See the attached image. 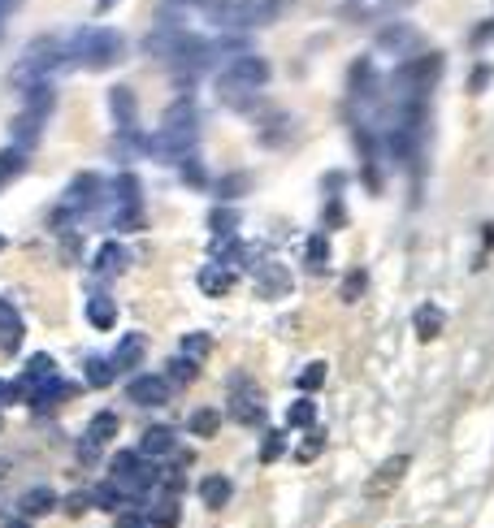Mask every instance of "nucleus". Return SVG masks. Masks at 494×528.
<instances>
[{
    "label": "nucleus",
    "mask_w": 494,
    "mask_h": 528,
    "mask_svg": "<svg viewBox=\"0 0 494 528\" xmlns=\"http://www.w3.org/2000/svg\"><path fill=\"white\" fill-rule=\"evenodd\" d=\"M321 381H325V364H308L304 377H299V386H304V390H316Z\"/></svg>",
    "instance_id": "28"
},
{
    "label": "nucleus",
    "mask_w": 494,
    "mask_h": 528,
    "mask_svg": "<svg viewBox=\"0 0 494 528\" xmlns=\"http://www.w3.org/2000/svg\"><path fill=\"white\" fill-rule=\"evenodd\" d=\"M199 291H204V294H226V291H230V269L208 264V269L199 274Z\"/></svg>",
    "instance_id": "17"
},
{
    "label": "nucleus",
    "mask_w": 494,
    "mask_h": 528,
    "mask_svg": "<svg viewBox=\"0 0 494 528\" xmlns=\"http://www.w3.org/2000/svg\"><path fill=\"white\" fill-rule=\"evenodd\" d=\"M196 135H199V121H196V104L182 96L174 100L170 109H165V121H160V135L152 139V157L160 160H174V165H182V160L196 152Z\"/></svg>",
    "instance_id": "1"
},
{
    "label": "nucleus",
    "mask_w": 494,
    "mask_h": 528,
    "mask_svg": "<svg viewBox=\"0 0 494 528\" xmlns=\"http://www.w3.org/2000/svg\"><path fill=\"white\" fill-rule=\"evenodd\" d=\"M182 355H187V360L208 355V333H187V338H182Z\"/></svg>",
    "instance_id": "26"
},
{
    "label": "nucleus",
    "mask_w": 494,
    "mask_h": 528,
    "mask_svg": "<svg viewBox=\"0 0 494 528\" xmlns=\"http://www.w3.org/2000/svg\"><path fill=\"white\" fill-rule=\"evenodd\" d=\"M113 5H118V0H96V9H100V14H104V9H113Z\"/></svg>",
    "instance_id": "33"
},
{
    "label": "nucleus",
    "mask_w": 494,
    "mask_h": 528,
    "mask_svg": "<svg viewBox=\"0 0 494 528\" xmlns=\"http://www.w3.org/2000/svg\"><path fill=\"white\" fill-rule=\"evenodd\" d=\"M113 433H118V416L104 411V416H96V420L87 425V442H109Z\"/></svg>",
    "instance_id": "23"
},
{
    "label": "nucleus",
    "mask_w": 494,
    "mask_h": 528,
    "mask_svg": "<svg viewBox=\"0 0 494 528\" xmlns=\"http://www.w3.org/2000/svg\"><path fill=\"white\" fill-rule=\"evenodd\" d=\"M199 498H204V507H226L230 503V481L226 476H204V485H199Z\"/></svg>",
    "instance_id": "15"
},
{
    "label": "nucleus",
    "mask_w": 494,
    "mask_h": 528,
    "mask_svg": "<svg viewBox=\"0 0 494 528\" xmlns=\"http://www.w3.org/2000/svg\"><path fill=\"white\" fill-rule=\"evenodd\" d=\"M208 226H213V235H230V230L238 226V213H230V208H218Z\"/></svg>",
    "instance_id": "27"
},
{
    "label": "nucleus",
    "mask_w": 494,
    "mask_h": 528,
    "mask_svg": "<svg viewBox=\"0 0 494 528\" xmlns=\"http://www.w3.org/2000/svg\"><path fill=\"white\" fill-rule=\"evenodd\" d=\"M22 515H44V511H53V489H26V494H22Z\"/></svg>",
    "instance_id": "18"
},
{
    "label": "nucleus",
    "mask_w": 494,
    "mask_h": 528,
    "mask_svg": "<svg viewBox=\"0 0 494 528\" xmlns=\"http://www.w3.org/2000/svg\"><path fill=\"white\" fill-rule=\"evenodd\" d=\"M0 182H5V174H0Z\"/></svg>",
    "instance_id": "38"
},
{
    "label": "nucleus",
    "mask_w": 494,
    "mask_h": 528,
    "mask_svg": "<svg viewBox=\"0 0 494 528\" xmlns=\"http://www.w3.org/2000/svg\"><path fill=\"white\" fill-rule=\"evenodd\" d=\"M109 109H113V121H118L121 130H131V126H135V118H139V104H135V91H131V87H113V91H109Z\"/></svg>",
    "instance_id": "11"
},
{
    "label": "nucleus",
    "mask_w": 494,
    "mask_h": 528,
    "mask_svg": "<svg viewBox=\"0 0 494 528\" xmlns=\"http://www.w3.org/2000/svg\"><path fill=\"white\" fill-rule=\"evenodd\" d=\"M218 425H221V416L213 408H196V411H191V433H196V437H213V433H218Z\"/></svg>",
    "instance_id": "21"
},
{
    "label": "nucleus",
    "mask_w": 494,
    "mask_h": 528,
    "mask_svg": "<svg viewBox=\"0 0 494 528\" xmlns=\"http://www.w3.org/2000/svg\"><path fill=\"white\" fill-rule=\"evenodd\" d=\"M403 5H408V0H386V9H403Z\"/></svg>",
    "instance_id": "35"
},
{
    "label": "nucleus",
    "mask_w": 494,
    "mask_h": 528,
    "mask_svg": "<svg viewBox=\"0 0 494 528\" xmlns=\"http://www.w3.org/2000/svg\"><path fill=\"white\" fill-rule=\"evenodd\" d=\"M5 398H14V390H9V386L0 381V403H5Z\"/></svg>",
    "instance_id": "34"
},
{
    "label": "nucleus",
    "mask_w": 494,
    "mask_h": 528,
    "mask_svg": "<svg viewBox=\"0 0 494 528\" xmlns=\"http://www.w3.org/2000/svg\"><path fill=\"white\" fill-rule=\"evenodd\" d=\"M165 377H174L179 386H191V381H196V360H187V355H174V360H170V369H165Z\"/></svg>",
    "instance_id": "24"
},
{
    "label": "nucleus",
    "mask_w": 494,
    "mask_h": 528,
    "mask_svg": "<svg viewBox=\"0 0 494 528\" xmlns=\"http://www.w3.org/2000/svg\"><path fill=\"white\" fill-rule=\"evenodd\" d=\"M174 446H179V433L170 429V425H152V429L143 433V455H170Z\"/></svg>",
    "instance_id": "13"
},
{
    "label": "nucleus",
    "mask_w": 494,
    "mask_h": 528,
    "mask_svg": "<svg viewBox=\"0 0 494 528\" xmlns=\"http://www.w3.org/2000/svg\"><path fill=\"white\" fill-rule=\"evenodd\" d=\"M53 360H48V355H35V360H31V364H26V372H22V386H26V390H35V386H40V381H48V377H53Z\"/></svg>",
    "instance_id": "19"
},
{
    "label": "nucleus",
    "mask_w": 494,
    "mask_h": 528,
    "mask_svg": "<svg viewBox=\"0 0 494 528\" xmlns=\"http://www.w3.org/2000/svg\"><path fill=\"white\" fill-rule=\"evenodd\" d=\"M260 455H265V459H277V455H282V437H269V442H265V450H260Z\"/></svg>",
    "instance_id": "31"
},
{
    "label": "nucleus",
    "mask_w": 494,
    "mask_h": 528,
    "mask_svg": "<svg viewBox=\"0 0 494 528\" xmlns=\"http://www.w3.org/2000/svg\"><path fill=\"white\" fill-rule=\"evenodd\" d=\"M14 9H18V0H0V26H5V18H9Z\"/></svg>",
    "instance_id": "32"
},
{
    "label": "nucleus",
    "mask_w": 494,
    "mask_h": 528,
    "mask_svg": "<svg viewBox=\"0 0 494 528\" xmlns=\"http://www.w3.org/2000/svg\"><path fill=\"white\" fill-rule=\"evenodd\" d=\"M100 178L96 174H79L70 187H65V196H61V216H74V213H92L100 204ZM57 216V221H61Z\"/></svg>",
    "instance_id": "7"
},
{
    "label": "nucleus",
    "mask_w": 494,
    "mask_h": 528,
    "mask_svg": "<svg viewBox=\"0 0 494 528\" xmlns=\"http://www.w3.org/2000/svg\"><path fill=\"white\" fill-rule=\"evenodd\" d=\"M286 0H218L208 5V22H218L226 31H252V26H265L282 14Z\"/></svg>",
    "instance_id": "3"
},
{
    "label": "nucleus",
    "mask_w": 494,
    "mask_h": 528,
    "mask_svg": "<svg viewBox=\"0 0 494 528\" xmlns=\"http://www.w3.org/2000/svg\"><path fill=\"white\" fill-rule=\"evenodd\" d=\"M230 394H235V416L238 420H243V425H257L260 420V394L252 390L238 372H235V381H230Z\"/></svg>",
    "instance_id": "9"
},
{
    "label": "nucleus",
    "mask_w": 494,
    "mask_h": 528,
    "mask_svg": "<svg viewBox=\"0 0 494 528\" xmlns=\"http://www.w3.org/2000/svg\"><path fill=\"white\" fill-rule=\"evenodd\" d=\"M139 360H143V338L139 333H131V338H121V347L113 351V369H135Z\"/></svg>",
    "instance_id": "16"
},
{
    "label": "nucleus",
    "mask_w": 494,
    "mask_h": 528,
    "mask_svg": "<svg viewBox=\"0 0 494 528\" xmlns=\"http://www.w3.org/2000/svg\"><path fill=\"white\" fill-rule=\"evenodd\" d=\"M265 79H269V61L260 57H238L235 65H230V74L218 82V96L226 100V104H247V96L257 91V87H265Z\"/></svg>",
    "instance_id": "5"
},
{
    "label": "nucleus",
    "mask_w": 494,
    "mask_h": 528,
    "mask_svg": "<svg viewBox=\"0 0 494 528\" xmlns=\"http://www.w3.org/2000/svg\"><path fill=\"white\" fill-rule=\"evenodd\" d=\"M308 264H313V269L325 264V238H313V243H308Z\"/></svg>",
    "instance_id": "29"
},
{
    "label": "nucleus",
    "mask_w": 494,
    "mask_h": 528,
    "mask_svg": "<svg viewBox=\"0 0 494 528\" xmlns=\"http://www.w3.org/2000/svg\"><path fill=\"white\" fill-rule=\"evenodd\" d=\"M412 43H416L412 26H391V31H382V48H386V53H403V48H412Z\"/></svg>",
    "instance_id": "20"
},
{
    "label": "nucleus",
    "mask_w": 494,
    "mask_h": 528,
    "mask_svg": "<svg viewBox=\"0 0 494 528\" xmlns=\"http://www.w3.org/2000/svg\"><path fill=\"white\" fill-rule=\"evenodd\" d=\"M408 472V455H395V459H386L382 468L373 472V481H369V498H382V494H391L399 485V476Z\"/></svg>",
    "instance_id": "10"
},
{
    "label": "nucleus",
    "mask_w": 494,
    "mask_h": 528,
    "mask_svg": "<svg viewBox=\"0 0 494 528\" xmlns=\"http://www.w3.org/2000/svg\"><path fill=\"white\" fill-rule=\"evenodd\" d=\"M0 247H5V238H0Z\"/></svg>",
    "instance_id": "37"
},
{
    "label": "nucleus",
    "mask_w": 494,
    "mask_h": 528,
    "mask_svg": "<svg viewBox=\"0 0 494 528\" xmlns=\"http://www.w3.org/2000/svg\"><path fill=\"white\" fill-rule=\"evenodd\" d=\"M87 381L92 386H109L113 381V360H87Z\"/></svg>",
    "instance_id": "25"
},
{
    "label": "nucleus",
    "mask_w": 494,
    "mask_h": 528,
    "mask_svg": "<svg viewBox=\"0 0 494 528\" xmlns=\"http://www.w3.org/2000/svg\"><path fill=\"white\" fill-rule=\"evenodd\" d=\"M121 53H126V43H121L118 31H104V26H82L74 31L70 40H65V57L70 65H87V70H109V65H118Z\"/></svg>",
    "instance_id": "2"
},
{
    "label": "nucleus",
    "mask_w": 494,
    "mask_h": 528,
    "mask_svg": "<svg viewBox=\"0 0 494 528\" xmlns=\"http://www.w3.org/2000/svg\"><path fill=\"white\" fill-rule=\"evenodd\" d=\"M87 321H92L96 330H113V321H118V308H113V299H109V294H96V299L87 303Z\"/></svg>",
    "instance_id": "14"
},
{
    "label": "nucleus",
    "mask_w": 494,
    "mask_h": 528,
    "mask_svg": "<svg viewBox=\"0 0 494 528\" xmlns=\"http://www.w3.org/2000/svg\"><path fill=\"white\" fill-rule=\"evenodd\" d=\"M131 398L143 403V408H160V403H170V377H135L131 381Z\"/></svg>",
    "instance_id": "8"
},
{
    "label": "nucleus",
    "mask_w": 494,
    "mask_h": 528,
    "mask_svg": "<svg viewBox=\"0 0 494 528\" xmlns=\"http://www.w3.org/2000/svg\"><path fill=\"white\" fill-rule=\"evenodd\" d=\"M31 394V408L35 411H48L53 408V403H61V398H70V386H65V381H61L57 372H53V377H48V381H40V386H35V390H26Z\"/></svg>",
    "instance_id": "12"
},
{
    "label": "nucleus",
    "mask_w": 494,
    "mask_h": 528,
    "mask_svg": "<svg viewBox=\"0 0 494 528\" xmlns=\"http://www.w3.org/2000/svg\"><path fill=\"white\" fill-rule=\"evenodd\" d=\"M5 528H31V524H26V520H14V524H5Z\"/></svg>",
    "instance_id": "36"
},
{
    "label": "nucleus",
    "mask_w": 494,
    "mask_h": 528,
    "mask_svg": "<svg viewBox=\"0 0 494 528\" xmlns=\"http://www.w3.org/2000/svg\"><path fill=\"white\" fill-rule=\"evenodd\" d=\"M121 264H126V252H121L118 243H104L96 255V274H118Z\"/></svg>",
    "instance_id": "22"
},
{
    "label": "nucleus",
    "mask_w": 494,
    "mask_h": 528,
    "mask_svg": "<svg viewBox=\"0 0 494 528\" xmlns=\"http://www.w3.org/2000/svg\"><path fill=\"white\" fill-rule=\"evenodd\" d=\"M61 65H70V57H65V40L44 35V40H35L26 53H22L14 74H18V82L26 87V82H44V74H53V70H61Z\"/></svg>",
    "instance_id": "4"
},
{
    "label": "nucleus",
    "mask_w": 494,
    "mask_h": 528,
    "mask_svg": "<svg viewBox=\"0 0 494 528\" xmlns=\"http://www.w3.org/2000/svg\"><path fill=\"white\" fill-rule=\"evenodd\" d=\"M109 481H113V485H118L126 498H143V494L157 485L160 476H157V468L148 464V455L121 450L118 459H113V472H109Z\"/></svg>",
    "instance_id": "6"
},
{
    "label": "nucleus",
    "mask_w": 494,
    "mask_h": 528,
    "mask_svg": "<svg viewBox=\"0 0 494 528\" xmlns=\"http://www.w3.org/2000/svg\"><path fill=\"white\" fill-rule=\"evenodd\" d=\"M291 420H295V425H313V403H295V408H291Z\"/></svg>",
    "instance_id": "30"
}]
</instances>
